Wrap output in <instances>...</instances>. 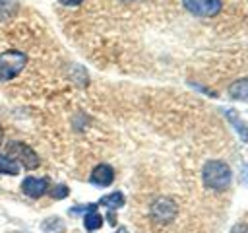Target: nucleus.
Wrapping results in <instances>:
<instances>
[{
  "instance_id": "f257e3e1",
  "label": "nucleus",
  "mask_w": 248,
  "mask_h": 233,
  "mask_svg": "<svg viewBox=\"0 0 248 233\" xmlns=\"http://www.w3.org/2000/svg\"><path fill=\"white\" fill-rule=\"evenodd\" d=\"M231 167L225 163V161H219V159H211L203 165V171H202V179H203V184L211 190H227L229 184H231Z\"/></svg>"
},
{
  "instance_id": "f03ea898",
  "label": "nucleus",
  "mask_w": 248,
  "mask_h": 233,
  "mask_svg": "<svg viewBox=\"0 0 248 233\" xmlns=\"http://www.w3.org/2000/svg\"><path fill=\"white\" fill-rule=\"evenodd\" d=\"M27 64V56L21 50L10 49L0 54V80H12L16 78Z\"/></svg>"
},
{
  "instance_id": "7ed1b4c3",
  "label": "nucleus",
  "mask_w": 248,
  "mask_h": 233,
  "mask_svg": "<svg viewBox=\"0 0 248 233\" xmlns=\"http://www.w3.org/2000/svg\"><path fill=\"white\" fill-rule=\"evenodd\" d=\"M6 151H8V157L14 159L17 165L25 167V169H35L39 167V155L23 142L19 140H14L6 146Z\"/></svg>"
},
{
  "instance_id": "20e7f679",
  "label": "nucleus",
  "mask_w": 248,
  "mask_h": 233,
  "mask_svg": "<svg viewBox=\"0 0 248 233\" xmlns=\"http://www.w3.org/2000/svg\"><path fill=\"white\" fill-rule=\"evenodd\" d=\"M184 8L198 17H213L221 10V0H182Z\"/></svg>"
},
{
  "instance_id": "39448f33",
  "label": "nucleus",
  "mask_w": 248,
  "mask_h": 233,
  "mask_svg": "<svg viewBox=\"0 0 248 233\" xmlns=\"http://www.w3.org/2000/svg\"><path fill=\"white\" fill-rule=\"evenodd\" d=\"M176 216V204L170 198H157L151 204V217L159 223H169Z\"/></svg>"
},
{
  "instance_id": "423d86ee",
  "label": "nucleus",
  "mask_w": 248,
  "mask_h": 233,
  "mask_svg": "<svg viewBox=\"0 0 248 233\" xmlns=\"http://www.w3.org/2000/svg\"><path fill=\"white\" fill-rule=\"evenodd\" d=\"M21 190L29 198H41L48 190V179H43V177H25L23 183H21Z\"/></svg>"
},
{
  "instance_id": "0eeeda50",
  "label": "nucleus",
  "mask_w": 248,
  "mask_h": 233,
  "mask_svg": "<svg viewBox=\"0 0 248 233\" xmlns=\"http://www.w3.org/2000/svg\"><path fill=\"white\" fill-rule=\"evenodd\" d=\"M112 179H114V171H112V167L107 165V163L97 165V167L91 171V175H89V183H91V184H97V186H108V184L112 183Z\"/></svg>"
},
{
  "instance_id": "6e6552de",
  "label": "nucleus",
  "mask_w": 248,
  "mask_h": 233,
  "mask_svg": "<svg viewBox=\"0 0 248 233\" xmlns=\"http://www.w3.org/2000/svg\"><path fill=\"white\" fill-rule=\"evenodd\" d=\"M97 206H99V204H97ZM97 206L91 208L89 212H85V216H83V225H85L87 231H97V229H101V225H103V216L97 212Z\"/></svg>"
},
{
  "instance_id": "1a4fd4ad",
  "label": "nucleus",
  "mask_w": 248,
  "mask_h": 233,
  "mask_svg": "<svg viewBox=\"0 0 248 233\" xmlns=\"http://www.w3.org/2000/svg\"><path fill=\"white\" fill-rule=\"evenodd\" d=\"M231 97L232 99H238V101H248V78H242V80H236L231 87Z\"/></svg>"
},
{
  "instance_id": "9d476101",
  "label": "nucleus",
  "mask_w": 248,
  "mask_h": 233,
  "mask_svg": "<svg viewBox=\"0 0 248 233\" xmlns=\"http://www.w3.org/2000/svg\"><path fill=\"white\" fill-rule=\"evenodd\" d=\"M225 115H227V118L232 122V126L236 128L240 140H242V142H248V126L244 124V120H242L234 111H225Z\"/></svg>"
},
{
  "instance_id": "9b49d317",
  "label": "nucleus",
  "mask_w": 248,
  "mask_h": 233,
  "mask_svg": "<svg viewBox=\"0 0 248 233\" xmlns=\"http://www.w3.org/2000/svg\"><path fill=\"white\" fill-rule=\"evenodd\" d=\"M97 204H103L108 210H116V208H122L124 206V196H122V192H112L108 196H103Z\"/></svg>"
},
{
  "instance_id": "f8f14e48",
  "label": "nucleus",
  "mask_w": 248,
  "mask_h": 233,
  "mask_svg": "<svg viewBox=\"0 0 248 233\" xmlns=\"http://www.w3.org/2000/svg\"><path fill=\"white\" fill-rule=\"evenodd\" d=\"M0 173L2 175H17L19 173V165L14 159H10L8 155L0 153Z\"/></svg>"
},
{
  "instance_id": "ddd939ff",
  "label": "nucleus",
  "mask_w": 248,
  "mask_h": 233,
  "mask_svg": "<svg viewBox=\"0 0 248 233\" xmlns=\"http://www.w3.org/2000/svg\"><path fill=\"white\" fill-rule=\"evenodd\" d=\"M68 186H64V184H56L54 188H50L48 190V194H50V198H54V200H60V198H66L68 196Z\"/></svg>"
},
{
  "instance_id": "4468645a",
  "label": "nucleus",
  "mask_w": 248,
  "mask_h": 233,
  "mask_svg": "<svg viewBox=\"0 0 248 233\" xmlns=\"http://www.w3.org/2000/svg\"><path fill=\"white\" fill-rule=\"evenodd\" d=\"M231 233H248V225H246V223H238V225L232 227Z\"/></svg>"
},
{
  "instance_id": "2eb2a0df",
  "label": "nucleus",
  "mask_w": 248,
  "mask_h": 233,
  "mask_svg": "<svg viewBox=\"0 0 248 233\" xmlns=\"http://www.w3.org/2000/svg\"><path fill=\"white\" fill-rule=\"evenodd\" d=\"M64 6H78V4H81L83 0H60Z\"/></svg>"
},
{
  "instance_id": "dca6fc26",
  "label": "nucleus",
  "mask_w": 248,
  "mask_h": 233,
  "mask_svg": "<svg viewBox=\"0 0 248 233\" xmlns=\"http://www.w3.org/2000/svg\"><path fill=\"white\" fill-rule=\"evenodd\" d=\"M116 233H128V229H126V227H118Z\"/></svg>"
},
{
  "instance_id": "f3484780",
  "label": "nucleus",
  "mask_w": 248,
  "mask_h": 233,
  "mask_svg": "<svg viewBox=\"0 0 248 233\" xmlns=\"http://www.w3.org/2000/svg\"><path fill=\"white\" fill-rule=\"evenodd\" d=\"M242 177H244V181H248V167H244V173H242Z\"/></svg>"
},
{
  "instance_id": "a211bd4d",
  "label": "nucleus",
  "mask_w": 248,
  "mask_h": 233,
  "mask_svg": "<svg viewBox=\"0 0 248 233\" xmlns=\"http://www.w3.org/2000/svg\"><path fill=\"white\" fill-rule=\"evenodd\" d=\"M0 142H2V128H0Z\"/></svg>"
}]
</instances>
